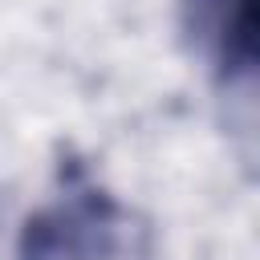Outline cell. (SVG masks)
Returning a JSON list of instances; mask_svg holds the SVG:
<instances>
[{
	"mask_svg": "<svg viewBox=\"0 0 260 260\" xmlns=\"http://www.w3.org/2000/svg\"><path fill=\"white\" fill-rule=\"evenodd\" d=\"M191 53L228 98H252L260 65V0H179Z\"/></svg>",
	"mask_w": 260,
	"mask_h": 260,
	"instance_id": "obj_2",
	"label": "cell"
},
{
	"mask_svg": "<svg viewBox=\"0 0 260 260\" xmlns=\"http://www.w3.org/2000/svg\"><path fill=\"white\" fill-rule=\"evenodd\" d=\"M12 260H158V240L150 219L122 203L89 162L65 154L49 199L24 215Z\"/></svg>",
	"mask_w": 260,
	"mask_h": 260,
	"instance_id": "obj_1",
	"label": "cell"
}]
</instances>
